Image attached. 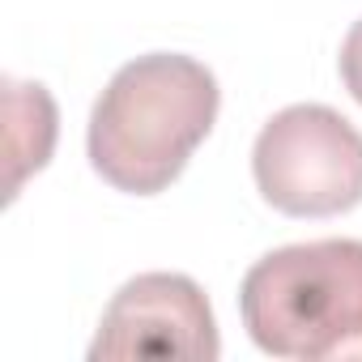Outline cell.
Here are the masks:
<instances>
[{"label":"cell","mask_w":362,"mask_h":362,"mask_svg":"<svg viewBox=\"0 0 362 362\" xmlns=\"http://www.w3.org/2000/svg\"><path fill=\"white\" fill-rule=\"evenodd\" d=\"M252 175L260 197L290 218L349 214L362 205V132L324 103H294L260 128Z\"/></svg>","instance_id":"obj_3"},{"label":"cell","mask_w":362,"mask_h":362,"mask_svg":"<svg viewBox=\"0 0 362 362\" xmlns=\"http://www.w3.org/2000/svg\"><path fill=\"white\" fill-rule=\"evenodd\" d=\"M247 337L273 358H362V239L290 243L260 256L239 290Z\"/></svg>","instance_id":"obj_2"},{"label":"cell","mask_w":362,"mask_h":362,"mask_svg":"<svg viewBox=\"0 0 362 362\" xmlns=\"http://www.w3.org/2000/svg\"><path fill=\"white\" fill-rule=\"evenodd\" d=\"M218 77L179 52L128 60L90 111V166L111 188L153 197L170 188L218 119Z\"/></svg>","instance_id":"obj_1"},{"label":"cell","mask_w":362,"mask_h":362,"mask_svg":"<svg viewBox=\"0 0 362 362\" xmlns=\"http://www.w3.org/2000/svg\"><path fill=\"white\" fill-rule=\"evenodd\" d=\"M5 119H9V201L22 192L26 175L43 170L56 145V103L39 81L5 77Z\"/></svg>","instance_id":"obj_5"},{"label":"cell","mask_w":362,"mask_h":362,"mask_svg":"<svg viewBox=\"0 0 362 362\" xmlns=\"http://www.w3.org/2000/svg\"><path fill=\"white\" fill-rule=\"evenodd\" d=\"M341 81L358 98V107H362V18L349 26V35L341 43Z\"/></svg>","instance_id":"obj_6"},{"label":"cell","mask_w":362,"mask_h":362,"mask_svg":"<svg viewBox=\"0 0 362 362\" xmlns=\"http://www.w3.org/2000/svg\"><path fill=\"white\" fill-rule=\"evenodd\" d=\"M222 354L218 320L205 290L184 273H141L115 290L90 341V362L188 358L214 362Z\"/></svg>","instance_id":"obj_4"}]
</instances>
